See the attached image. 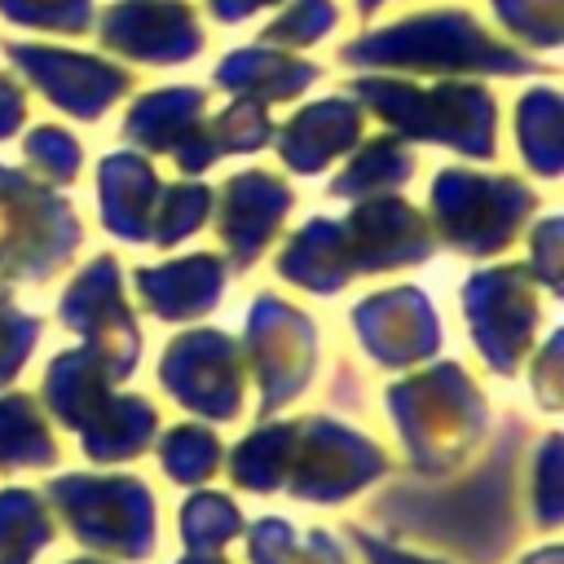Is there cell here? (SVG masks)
I'll use <instances>...</instances> for the list:
<instances>
[{
  "instance_id": "obj_3",
  "label": "cell",
  "mask_w": 564,
  "mask_h": 564,
  "mask_svg": "<svg viewBox=\"0 0 564 564\" xmlns=\"http://www.w3.org/2000/svg\"><path fill=\"white\" fill-rule=\"evenodd\" d=\"M53 542V520L31 489H0V564H31Z\"/></svg>"
},
{
  "instance_id": "obj_13",
  "label": "cell",
  "mask_w": 564,
  "mask_h": 564,
  "mask_svg": "<svg viewBox=\"0 0 564 564\" xmlns=\"http://www.w3.org/2000/svg\"><path fill=\"white\" fill-rule=\"evenodd\" d=\"M181 564H229L225 555H216V551H189Z\"/></svg>"
},
{
  "instance_id": "obj_9",
  "label": "cell",
  "mask_w": 564,
  "mask_h": 564,
  "mask_svg": "<svg viewBox=\"0 0 564 564\" xmlns=\"http://www.w3.org/2000/svg\"><path fill=\"white\" fill-rule=\"evenodd\" d=\"M295 546V529L286 520H260L247 533V560L251 564H282Z\"/></svg>"
},
{
  "instance_id": "obj_10",
  "label": "cell",
  "mask_w": 564,
  "mask_h": 564,
  "mask_svg": "<svg viewBox=\"0 0 564 564\" xmlns=\"http://www.w3.org/2000/svg\"><path fill=\"white\" fill-rule=\"evenodd\" d=\"M352 542H357V551H361L366 564H445V560H432V555L401 551V546H392V542H383V538H375L366 529H352Z\"/></svg>"
},
{
  "instance_id": "obj_4",
  "label": "cell",
  "mask_w": 564,
  "mask_h": 564,
  "mask_svg": "<svg viewBox=\"0 0 564 564\" xmlns=\"http://www.w3.org/2000/svg\"><path fill=\"white\" fill-rule=\"evenodd\" d=\"M295 454V427H273V432H260L251 441L238 445L234 454V480L256 489V494H269L286 480V463Z\"/></svg>"
},
{
  "instance_id": "obj_7",
  "label": "cell",
  "mask_w": 564,
  "mask_h": 564,
  "mask_svg": "<svg viewBox=\"0 0 564 564\" xmlns=\"http://www.w3.org/2000/svg\"><path fill=\"white\" fill-rule=\"evenodd\" d=\"M216 458H220V445H216V436L203 432V427H176V432L167 436V445H163V467H167V476L181 480V485L207 480V476L216 471Z\"/></svg>"
},
{
  "instance_id": "obj_12",
  "label": "cell",
  "mask_w": 564,
  "mask_h": 564,
  "mask_svg": "<svg viewBox=\"0 0 564 564\" xmlns=\"http://www.w3.org/2000/svg\"><path fill=\"white\" fill-rule=\"evenodd\" d=\"M520 564H564V546H560V542H546V546H538L533 555H524Z\"/></svg>"
},
{
  "instance_id": "obj_1",
  "label": "cell",
  "mask_w": 564,
  "mask_h": 564,
  "mask_svg": "<svg viewBox=\"0 0 564 564\" xmlns=\"http://www.w3.org/2000/svg\"><path fill=\"white\" fill-rule=\"evenodd\" d=\"M66 529L101 555L150 560L154 555V498L132 476H62L48 485Z\"/></svg>"
},
{
  "instance_id": "obj_2",
  "label": "cell",
  "mask_w": 564,
  "mask_h": 564,
  "mask_svg": "<svg viewBox=\"0 0 564 564\" xmlns=\"http://www.w3.org/2000/svg\"><path fill=\"white\" fill-rule=\"evenodd\" d=\"M379 471H383V454L375 445H366L344 427L313 423V436L291 476V494L308 502H339L361 485H370Z\"/></svg>"
},
{
  "instance_id": "obj_8",
  "label": "cell",
  "mask_w": 564,
  "mask_h": 564,
  "mask_svg": "<svg viewBox=\"0 0 564 564\" xmlns=\"http://www.w3.org/2000/svg\"><path fill=\"white\" fill-rule=\"evenodd\" d=\"M533 511H538V524H560V436H546V449L538 458Z\"/></svg>"
},
{
  "instance_id": "obj_14",
  "label": "cell",
  "mask_w": 564,
  "mask_h": 564,
  "mask_svg": "<svg viewBox=\"0 0 564 564\" xmlns=\"http://www.w3.org/2000/svg\"><path fill=\"white\" fill-rule=\"evenodd\" d=\"M66 564H106V560H66Z\"/></svg>"
},
{
  "instance_id": "obj_6",
  "label": "cell",
  "mask_w": 564,
  "mask_h": 564,
  "mask_svg": "<svg viewBox=\"0 0 564 564\" xmlns=\"http://www.w3.org/2000/svg\"><path fill=\"white\" fill-rule=\"evenodd\" d=\"M242 533V516L225 494H194L181 507V538L189 551H216Z\"/></svg>"
},
{
  "instance_id": "obj_5",
  "label": "cell",
  "mask_w": 564,
  "mask_h": 564,
  "mask_svg": "<svg viewBox=\"0 0 564 564\" xmlns=\"http://www.w3.org/2000/svg\"><path fill=\"white\" fill-rule=\"evenodd\" d=\"M57 458L31 401H0V467H48Z\"/></svg>"
},
{
  "instance_id": "obj_11",
  "label": "cell",
  "mask_w": 564,
  "mask_h": 564,
  "mask_svg": "<svg viewBox=\"0 0 564 564\" xmlns=\"http://www.w3.org/2000/svg\"><path fill=\"white\" fill-rule=\"evenodd\" d=\"M282 564H348V551L326 529H313L304 538V546H291V555Z\"/></svg>"
}]
</instances>
